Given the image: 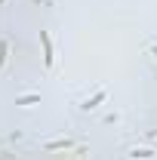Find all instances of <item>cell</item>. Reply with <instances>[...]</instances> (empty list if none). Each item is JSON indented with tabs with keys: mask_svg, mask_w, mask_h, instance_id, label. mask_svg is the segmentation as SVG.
<instances>
[{
	"mask_svg": "<svg viewBox=\"0 0 157 160\" xmlns=\"http://www.w3.org/2000/svg\"><path fill=\"white\" fill-rule=\"evenodd\" d=\"M133 157H142V160H151V157H154V151H148V148H136V151H133Z\"/></svg>",
	"mask_w": 157,
	"mask_h": 160,
	"instance_id": "cell-1",
	"label": "cell"
}]
</instances>
